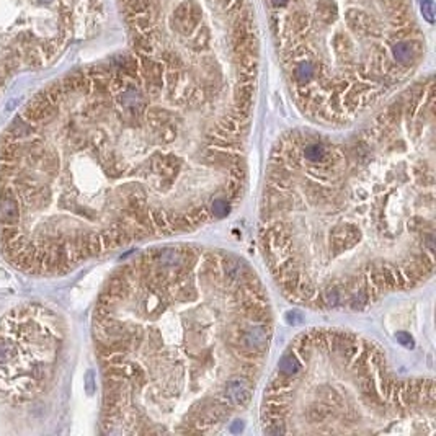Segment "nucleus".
<instances>
[{
	"label": "nucleus",
	"instance_id": "nucleus-1",
	"mask_svg": "<svg viewBox=\"0 0 436 436\" xmlns=\"http://www.w3.org/2000/svg\"><path fill=\"white\" fill-rule=\"evenodd\" d=\"M433 106L429 79L347 139L294 131L278 144L262 247L291 299L358 309L433 273Z\"/></svg>",
	"mask_w": 436,
	"mask_h": 436
},
{
	"label": "nucleus",
	"instance_id": "nucleus-2",
	"mask_svg": "<svg viewBox=\"0 0 436 436\" xmlns=\"http://www.w3.org/2000/svg\"><path fill=\"white\" fill-rule=\"evenodd\" d=\"M271 334L263 284L242 258L146 250L116 273L95 314L108 429L211 431L250 402Z\"/></svg>",
	"mask_w": 436,
	"mask_h": 436
}]
</instances>
